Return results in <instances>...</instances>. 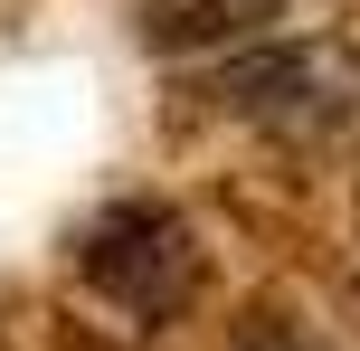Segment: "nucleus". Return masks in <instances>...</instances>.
Segmentation results:
<instances>
[{
	"label": "nucleus",
	"mask_w": 360,
	"mask_h": 351,
	"mask_svg": "<svg viewBox=\"0 0 360 351\" xmlns=\"http://www.w3.org/2000/svg\"><path fill=\"white\" fill-rule=\"evenodd\" d=\"M76 276L105 304H124L133 323H180L209 285V257L171 200H114L76 228Z\"/></svg>",
	"instance_id": "f257e3e1"
},
{
	"label": "nucleus",
	"mask_w": 360,
	"mask_h": 351,
	"mask_svg": "<svg viewBox=\"0 0 360 351\" xmlns=\"http://www.w3.org/2000/svg\"><path fill=\"white\" fill-rule=\"evenodd\" d=\"M285 10V0H143V48H218V38H247V29H266V19Z\"/></svg>",
	"instance_id": "f03ea898"
},
{
	"label": "nucleus",
	"mask_w": 360,
	"mask_h": 351,
	"mask_svg": "<svg viewBox=\"0 0 360 351\" xmlns=\"http://www.w3.org/2000/svg\"><path fill=\"white\" fill-rule=\"evenodd\" d=\"M247 351H304V342H294V333H266V323H256V333H247Z\"/></svg>",
	"instance_id": "7ed1b4c3"
}]
</instances>
